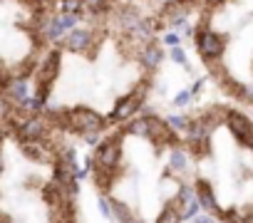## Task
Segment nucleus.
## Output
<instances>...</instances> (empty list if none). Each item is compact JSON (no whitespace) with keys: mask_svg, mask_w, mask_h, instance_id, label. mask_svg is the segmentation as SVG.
<instances>
[{"mask_svg":"<svg viewBox=\"0 0 253 223\" xmlns=\"http://www.w3.org/2000/svg\"><path fill=\"white\" fill-rule=\"evenodd\" d=\"M80 137H82V142H84L87 147H94V149H97V147L102 144V139H104L102 132H84V134H80Z\"/></svg>","mask_w":253,"mask_h":223,"instance_id":"a878e982","label":"nucleus"},{"mask_svg":"<svg viewBox=\"0 0 253 223\" xmlns=\"http://www.w3.org/2000/svg\"><path fill=\"white\" fill-rule=\"evenodd\" d=\"M109 203H112V221L114 223H126V221L134 216V211H132L129 203H124V201H119L114 196H109Z\"/></svg>","mask_w":253,"mask_h":223,"instance_id":"a211bd4d","label":"nucleus"},{"mask_svg":"<svg viewBox=\"0 0 253 223\" xmlns=\"http://www.w3.org/2000/svg\"><path fill=\"white\" fill-rule=\"evenodd\" d=\"M112 20H114V25L119 28L122 35H129L144 20V15H142V10L137 5H122V8L112 10Z\"/></svg>","mask_w":253,"mask_h":223,"instance_id":"9b49d317","label":"nucleus"},{"mask_svg":"<svg viewBox=\"0 0 253 223\" xmlns=\"http://www.w3.org/2000/svg\"><path fill=\"white\" fill-rule=\"evenodd\" d=\"M189 223H216V216H211V213H199V216H194Z\"/></svg>","mask_w":253,"mask_h":223,"instance_id":"c756f323","label":"nucleus"},{"mask_svg":"<svg viewBox=\"0 0 253 223\" xmlns=\"http://www.w3.org/2000/svg\"><path fill=\"white\" fill-rule=\"evenodd\" d=\"M124 129L119 127L117 132H112L109 137L102 139V144L94 149L92 159H94V171H107V174H114L119 171V164H122V151H124Z\"/></svg>","mask_w":253,"mask_h":223,"instance_id":"f03ea898","label":"nucleus"},{"mask_svg":"<svg viewBox=\"0 0 253 223\" xmlns=\"http://www.w3.org/2000/svg\"><path fill=\"white\" fill-rule=\"evenodd\" d=\"M194 188H196V201H199L201 211H204V213H211V216L218 218V213H221L223 208L218 206V198H216L213 184L206 181V179H196V181H194Z\"/></svg>","mask_w":253,"mask_h":223,"instance_id":"9d476101","label":"nucleus"},{"mask_svg":"<svg viewBox=\"0 0 253 223\" xmlns=\"http://www.w3.org/2000/svg\"><path fill=\"white\" fill-rule=\"evenodd\" d=\"M246 223H253V203L246 206Z\"/></svg>","mask_w":253,"mask_h":223,"instance_id":"473e14b6","label":"nucleus"},{"mask_svg":"<svg viewBox=\"0 0 253 223\" xmlns=\"http://www.w3.org/2000/svg\"><path fill=\"white\" fill-rule=\"evenodd\" d=\"M20 3H23V5H38L40 0H20Z\"/></svg>","mask_w":253,"mask_h":223,"instance_id":"f704fd0d","label":"nucleus"},{"mask_svg":"<svg viewBox=\"0 0 253 223\" xmlns=\"http://www.w3.org/2000/svg\"><path fill=\"white\" fill-rule=\"evenodd\" d=\"M218 221H223V223H246V208H241V206L223 208L218 213Z\"/></svg>","mask_w":253,"mask_h":223,"instance_id":"aec40b11","label":"nucleus"},{"mask_svg":"<svg viewBox=\"0 0 253 223\" xmlns=\"http://www.w3.org/2000/svg\"><path fill=\"white\" fill-rule=\"evenodd\" d=\"M191 99H194V97L189 94V89H184V92H179V94H174V102H171V104L181 109V107H189V104H191Z\"/></svg>","mask_w":253,"mask_h":223,"instance_id":"cd10ccee","label":"nucleus"},{"mask_svg":"<svg viewBox=\"0 0 253 223\" xmlns=\"http://www.w3.org/2000/svg\"><path fill=\"white\" fill-rule=\"evenodd\" d=\"M126 223H147V221H142V218H139V216H137V213H134V216H132V218H129V221H126Z\"/></svg>","mask_w":253,"mask_h":223,"instance_id":"72a5a7b5","label":"nucleus"},{"mask_svg":"<svg viewBox=\"0 0 253 223\" xmlns=\"http://www.w3.org/2000/svg\"><path fill=\"white\" fill-rule=\"evenodd\" d=\"M3 97H5L13 107H20V104L30 97V82H28V79H20V77H10V79L3 84Z\"/></svg>","mask_w":253,"mask_h":223,"instance_id":"f8f14e48","label":"nucleus"},{"mask_svg":"<svg viewBox=\"0 0 253 223\" xmlns=\"http://www.w3.org/2000/svg\"><path fill=\"white\" fill-rule=\"evenodd\" d=\"M154 3H157L159 8H164V5H169V3H171V0H154Z\"/></svg>","mask_w":253,"mask_h":223,"instance_id":"c9c22d12","label":"nucleus"},{"mask_svg":"<svg viewBox=\"0 0 253 223\" xmlns=\"http://www.w3.org/2000/svg\"><path fill=\"white\" fill-rule=\"evenodd\" d=\"M149 82L144 79V82H139V84H134V89H129L126 94H122L117 102H114V107H112V112L107 114V124L109 127H119V124H126L132 117H137L139 114V109L147 104V97H149Z\"/></svg>","mask_w":253,"mask_h":223,"instance_id":"f257e3e1","label":"nucleus"},{"mask_svg":"<svg viewBox=\"0 0 253 223\" xmlns=\"http://www.w3.org/2000/svg\"><path fill=\"white\" fill-rule=\"evenodd\" d=\"M194 42H196V52L201 55V60H204L209 67L221 65V57H223V52H226V37H223L218 30L201 25V28L196 30Z\"/></svg>","mask_w":253,"mask_h":223,"instance_id":"7ed1b4c3","label":"nucleus"},{"mask_svg":"<svg viewBox=\"0 0 253 223\" xmlns=\"http://www.w3.org/2000/svg\"><path fill=\"white\" fill-rule=\"evenodd\" d=\"M179 186H181V179H176L174 174H169V171H167V174L162 176V181H159V196L169 203V201L176 196Z\"/></svg>","mask_w":253,"mask_h":223,"instance_id":"f3484780","label":"nucleus"},{"mask_svg":"<svg viewBox=\"0 0 253 223\" xmlns=\"http://www.w3.org/2000/svg\"><path fill=\"white\" fill-rule=\"evenodd\" d=\"M139 65L147 70V72H154L162 62H164V47L157 42V40H152V42H147L144 45V50L139 52Z\"/></svg>","mask_w":253,"mask_h":223,"instance_id":"ddd939ff","label":"nucleus"},{"mask_svg":"<svg viewBox=\"0 0 253 223\" xmlns=\"http://www.w3.org/2000/svg\"><path fill=\"white\" fill-rule=\"evenodd\" d=\"M122 129H124V134H126V137L149 139V117H142V114H137V117H132L129 122H126Z\"/></svg>","mask_w":253,"mask_h":223,"instance_id":"2eb2a0df","label":"nucleus"},{"mask_svg":"<svg viewBox=\"0 0 253 223\" xmlns=\"http://www.w3.org/2000/svg\"><path fill=\"white\" fill-rule=\"evenodd\" d=\"M204 84H206V79H204V77H199V79H196V82H194V84L189 87V94H191V97H196V94H201V89H204Z\"/></svg>","mask_w":253,"mask_h":223,"instance_id":"2f4dec72","label":"nucleus"},{"mask_svg":"<svg viewBox=\"0 0 253 223\" xmlns=\"http://www.w3.org/2000/svg\"><path fill=\"white\" fill-rule=\"evenodd\" d=\"M167 124H169V129L179 137V134H184V132L189 129L191 117H189V114H171V117H167Z\"/></svg>","mask_w":253,"mask_h":223,"instance_id":"412c9836","label":"nucleus"},{"mask_svg":"<svg viewBox=\"0 0 253 223\" xmlns=\"http://www.w3.org/2000/svg\"><path fill=\"white\" fill-rule=\"evenodd\" d=\"M169 57H171V62H176L179 67L189 70V57H186V52H184L181 45H179V47H171V50H169Z\"/></svg>","mask_w":253,"mask_h":223,"instance_id":"b1692460","label":"nucleus"},{"mask_svg":"<svg viewBox=\"0 0 253 223\" xmlns=\"http://www.w3.org/2000/svg\"><path fill=\"white\" fill-rule=\"evenodd\" d=\"M191 169V154L184 144H174L169 147V156H167V171L174 174L176 179H184Z\"/></svg>","mask_w":253,"mask_h":223,"instance_id":"1a4fd4ad","label":"nucleus"},{"mask_svg":"<svg viewBox=\"0 0 253 223\" xmlns=\"http://www.w3.org/2000/svg\"><path fill=\"white\" fill-rule=\"evenodd\" d=\"M97 206H99L102 218L112 221V203H109V196H107V193H99V196H97Z\"/></svg>","mask_w":253,"mask_h":223,"instance_id":"393cba45","label":"nucleus"},{"mask_svg":"<svg viewBox=\"0 0 253 223\" xmlns=\"http://www.w3.org/2000/svg\"><path fill=\"white\" fill-rule=\"evenodd\" d=\"M5 132H8V127H5V124H0V142H3V137H5Z\"/></svg>","mask_w":253,"mask_h":223,"instance_id":"e433bc0d","label":"nucleus"},{"mask_svg":"<svg viewBox=\"0 0 253 223\" xmlns=\"http://www.w3.org/2000/svg\"><path fill=\"white\" fill-rule=\"evenodd\" d=\"M60 67H62V52H60L57 47L47 50V52L42 55V60L35 62V72H33L35 84H38V87H50V84L57 79Z\"/></svg>","mask_w":253,"mask_h":223,"instance_id":"20e7f679","label":"nucleus"},{"mask_svg":"<svg viewBox=\"0 0 253 223\" xmlns=\"http://www.w3.org/2000/svg\"><path fill=\"white\" fill-rule=\"evenodd\" d=\"M164 45H167V47H179V45H181V33L167 30V33H164Z\"/></svg>","mask_w":253,"mask_h":223,"instance_id":"bb28decb","label":"nucleus"},{"mask_svg":"<svg viewBox=\"0 0 253 223\" xmlns=\"http://www.w3.org/2000/svg\"><path fill=\"white\" fill-rule=\"evenodd\" d=\"M196 30H199V28H194V25H191V23H189V20H186V23H184V25H181V28H179V33H181V35H184V37H191V35H194V37H196Z\"/></svg>","mask_w":253,"mask_h":223,"instance_id":"7c9ffc66","label":"nucleus"},{"mask_svg":"<svg viewBox=\"0 0 253 223\" xmlns=\"http://www.w3.org/2000/svg\"><path fill=\"white\" fill-rule=\"evenodd\" d=\"M82 5H84V13L82 15L97 20V18H102V15H107V13L114 10V0H82Z\"/></svg>","mask_w":253,"mask_h":223,"instance_id":"4468645a","label":"nucleus"},{"mask_svg":"<svg viewBox=\"0 0 253 223\" xmlns=\"http://www.w3.org/2000/svg\"><path fill=\"white\" fill-rule=\"evenodd\" d=\"M3 166H5V161H3V154H0V174H3Z\"/></svg>","mask_w":253,"mask_h":223,"instance_id":"58836bf2","label":"nucleus"},{"mask_svg":"<svg viewBox=\"0 0 253 223\" xmlns=\"http://www.w3.org/2000/svg\"><path fill=\"white\" fill-rule=\"evenodd\" d=\"M60 13L82 15V13H84V5H82V0H60Z\"/></svg>","mask_w":253,"mask_h":223,"instance_id":"5701e85b","label":"nucleus"},{"mask_svg":"<svg viewBox=\"0 0 253 223\" xmlns=\"http://www.w3.org/2000/svg\"><path fill=\"white\" fill-rule=\"evenodd\" d=\"M62 45H65V50H70L75 55L89 57L97 50V37H94V30H89V28H75L65 35Z\"/></svg>","mask_w":253,"mask_h":223,"instance_id":"39448f33","label":"nucleus"},{"mask_svg":"<svg viewBox=\"0 0 253 223\" xmlns=\"http://www.w3.org/2000/svg\"><path fill=\"white\" fill-rule=\"evenodd\" d=\"M15 134L20 142H30V139H47L50 137V122L42 114H30L20 127H15Z\"/></svg>","mask_w":253,"mask_h":223,"instance_id":"0eeeda50","label":"nucleus"},{"mask_svg":"<svg viewBox=\"0 0 253 223\" xmlns=\"http://www.w3.org/2000/svg\"><path fill=\"white\" fill-rule=\"evenodd\" d=\"M223 127L231 132V137H233L241 147H246V144L253 139V122H251L248 114H243V112H238V109H228Z\"/></svg>","mask_w":253,"mask_h":223,"instance_id":"423d86ee","label":"nucleus"},{"mask_svg":"<svg viewBox=\"0 0 253 223\" xmlns=\"http://www.w3.org/2000/svg\"><path fill=\"white\" fill-rule=\"evenodd\" d=\"M238 99H241V102H248V104L253 107V84H241Z\"/></svg>","mask_w":253,"mask_h":223,"instance_id":"c85d7f7f","label":"nucleus"},{"mask_svg":"<svg viewBox=\"0 0 253 223\" xmlns=\"http://www.w3.org/2000/svg\"><path fill=\"white\" fill-rule=\"evenodd\" d=\"M154 223H181V216H179V211L171 203H164V208L159 211V216H157Z\"/></svg>","mask_w":253,"mask_h":223,"instance_id":"4be33fe9","label":"nucleus"},{"mask_svg":"<svg viewBox=\"0 0 253 223\" xmlns=\"http://www.w3.org/2000/svg\"><path fill=\"white\" fill-rule=\"evenodd\" d=\"M191 201H196V188H194V184H186V181H181V186H179V191H176V196L169 201L176 211H181V208H186Z\"/></svg>","mask_w":253,"mask_h":223,"instance_id":"dca6fc26","label":"nucleus"},{"mask_svg":"<svg viewBox=\"0 0 253 223\" xmlns=\"http://www.w3.org/2000/svg\"><path fill=\"white\" fill-rule=\"evenodd\" d=\"M50 223H77L72 203H67L62 208H50Z\"/></svg>","mask_w":253,"mask_h":223,"instance_id":"6ab92c4d","label":"nucleus"},{"mask_svg":"<svg viewBox=\"0 0 253 223\" xmlns=\"http://www.w3.org/2000/svg\"><path fill=\"white\" fill-rule=\"evenodd\" d=\"M246 149H248V151H251V154H253V139H251V142H248V144H246Z\"/></svg>","mask_w":253,"mask_h":223,"instance_id":"4c0bfd02","label":"nucleus"},{"mask_svg":"<svg viewBox=\"0 0 253 223\" xmlns=\"http://www.w3.org/2000/svg\"><path fill=\"white\" fill-rule=\"evenodd\" d=\"M147 142H152V144L159 147V149L179 144V142H176V134L169 129L167 119H162V117H157V114L149 117V139H147Z\"/></svg>","mask_w":253,"mask_h":223,"instance_id":"6e6552de","label":"nucleus"}]
</instances>
